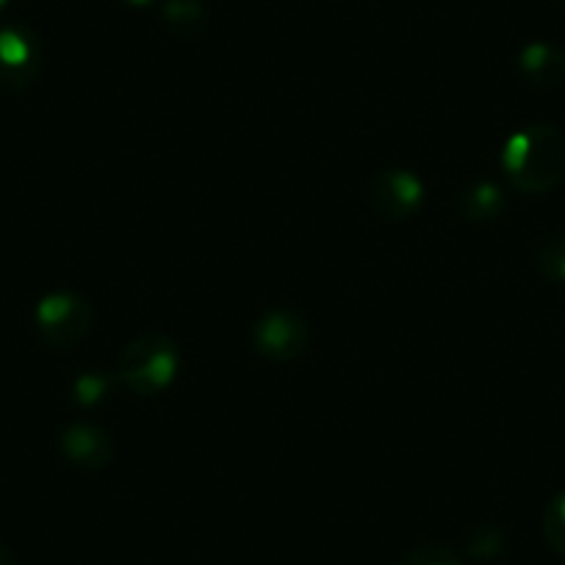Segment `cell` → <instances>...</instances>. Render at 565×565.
<instances>
[{"label": "cell", "mask_w": 565, "mask_h": 565, "mask_svg": "<svg viewBox=\"0 0 565 565\" xmlns=\"http://www.w3.org/2000/svg\"><path fill=\"white\" fill-rule=\"evenodd\" d=\"M502 170L519 192H552L565 178V134L548 122H532L515 130L504 141Z\"/></svg>", "instance_id": "obj_1"}, {"label": "cell", "mask_w": 565, "mask_h": 565, "mask_svg": "<svg viewBox=\"0 0 565 565\" xmlns=\"http://www.w3.org/2000/svg\"><path fill=\"white\" fill-rule=\"evenodd\" d=\"M181 369V352L167 333L148 330L122 347L117 358L119 383L136 396H156L170 388Z\"/></svg>", "instance_id": "obj_2"}, {"label": "cell", "mask_w": 565, "mask_h": 565, "mask_svg": "<svg viewBox=\"0 0 565 565\" xmlns=\"http://www.w3.org/2000/svg\"><path fill=\"white\" fill-rule=\"evenodd\" d=\"M34 322L45 344L56 350H73L92 333L95 311L86 297L73 291H53L36 302Z\"/></svg>", "instance_id": "obj_3"}, {"label": "cell", "mask_w": 565, "mask_h": 565, "mask_svg": "<svg viewBox=\"0 0 565 565\" xmlns=\"http://www.w3.org/2000/svg\"><path fill=\"white\" fill-rule=\"evenodd\" d=\"M249 339L260 358L271 363H289L306 352L308 322L291 308H271L255 319Z\"/></svg>", "instance_id": "obj_4"}, {"label": "cell", "mask_w": 565, "mask_h": 565, "mask_svg": "<svg viewBox=\"0 0 565 565\" xmlns=\"http://www.w3.org/2000/svg\"><path fill=\"white\" fill-rule=\"evenodd\" d=\"M369 203L385 220L405 222L418 214L424 203V183L416 172L411 170H383L372 178L369 186Z\"/></svg>", "instance_id": "obj_5"}, {"label": "cell", "mask_w": 565, "mask_h": 565, "mask_svg": "<svg viewBox=\"0 0 565 565\" xmlns=\"http://www.w3.org/2000/svg\"><path fill=\"white\" fill-rule=\"evenodd\" d=\"M40 75V40L25 25L0 31V84L23 89Z\"/></svg>", "instance_id": "obj_6"}, {"label": "cell", "mask_w": 565, "mask_h": 565, "mask_svg": "<svg viewBox=\"0 0 565 565\" xmlns=\"http://www.w3.org/2000/svg\"><path fill=\"white\" fill-rule=\"evenodd\" d=\"M58 449L70 466L84 471H100L114 460L111 433L89 422L67 424L58 436Z\"/></svg>", "instance_id": "obj_7"}, {"label": "cell", "mask_w": 565, "mask_h": 565, "mask_svg": "<svg viewBox=\"0 0 565 565\" xmlns=\"http://www.w3.org/2000/svg\"><path fill=\"white\" fill-rule=\"evenodd\" d=\"M519 70L537 89H552L565 81V51L552 42H530L519 53Z\"/></svg>", "instance_id": "obj_8"}, {"label": "cell", "mask_w": 565, "mask_h": 565, "mask_svg": "<svg viewBox=\"0 0 565 565\" xmlns=\"http://www.w3.org/2000/svg\"><path fill=\"white\" fill-rule=\"evenodd\" d=\"M161 23L178 40H200L209 29V9L203 7V0H167Z\"/></svg>", "instance_id": "obj_9"}, {"label": "cell", "mask_w": 565, "mask_h": 565, "mask_svg": "<svg viewBox=\"0 0 565 565\" xmlns=\"http://www.w3.org/2000/svg\"><path fill=\"white\" fill-rule=\"evenodd\" d=\"M504 205H508V200H504L502 189L491 181H480L471 189H466L458 209L466 222H471V225H482V222H493L497 216H502Z\"/></svg>", "instance_id": "obj_10"}, {"label": "cell", "mask_w": 565, "mask_h": 565, "mask_svg": "<svg viewBox=\"0 0 565 565\" xmlns=\"http://www.w3.org/2000/svg\"><path fill=\"white\" fill-rule=\"evenodd\" d=\"M508 546V535H504L502 526L497 524H477L475 530L466 532L463 541V554L477 563H488V559L499 557Z\"/></svg>", "instance_id": "obj_11"}, {"label": "cell", "mask_w": 565, "mask_h": 565, "mask_svg": "<svg viewBox=\"0 0 565 565\" xmlns=\"http://www.w3.org/2000/svg\"><path fill=\"white\" fill-rule=\"evenodd\" d=\"M535 264L543 280L565 286V231L554 233V236H548L541 244V249L535 255Z\"/></svg>", "instance_id": "obj_12"}, {"label": "cell", "mask_w": 565, "mask_h": 565, "mask_svg": "<svg viewBox=\"0 0 565 565\" xmlns=\"http://www.w3.org/2000/svg\"><path fill=\"white\" fill-rule=\"evenodd\" d=\"M541 530L548 548L557 552L559 557H565V493H559V497H554L552 502L546 504L541 519Z\"/></svg>", "instance_id": "obj_13"}, {"label": "cell", "mask_w": 565, "mask_h": 565, "mask_svg": "<svg viewBox=\"0 0 565 565\" xmlns=\"http://www.w3.org/2000/svg\"><path fill=\"white\" fill-rule=\"evenodd\" d=\"M114 391V380L103 372H86L75 380L73 385V399L78 405L92 407V405H100L103 399H108V394Z\"/></svg>", "instance_id": "obj_14"}, {"label": "cell", "mask_w": 565, "mask_h": 565, "mask_svg": "<svg viewBox=\"0 0 565 565\" xmlns=\"http://www.w3.org/2000/svg\"><path fill=\"white\" fill-rule=\"evenodd\" d=\"M402 565H463L460 554L455 548L441 546V543H427V546H416L413 552L405 554Z\"/></svg>", "instance_id": "obj_15"}, {"label": "cell", "mask_w": 565, "mask_h": 565, "mask_svg": "<svg viewBox=\"0 0 565 565\" xmlns=\"http://www.w3.org/2000/svg\"><path fill=\"white\" fill-rule=\"evenodd\" d=\"M0 565H18L14 552L9 546H3V543H0Z\"/></svg>", "instance_id": "obj_16"}, {"label": "cell", "mask_w": 565, "mask_h": 565, "mask_svg": "<svg viewBox=\"0 0 565 565\" xmlns=\"http://www.w3.org/2000/svg\"><path fill=\"white\" fill-rule=\"evenodd\" d=\"M122 3H128V7H148L153 0H122Z\"/></svg>", "instance_id": "obj_17"}, {"label": "cell", "mask_w": 565, "mask_h": 565, "mask_svg": "<svg viewBox=\"0 0 565 565\" xmlns=\"http://www.w3.org/2000/svg\"><path fill=\"white\" fill-rule=\"evenodd\" d=\"M0 7H7V0H0Z\"/></svg>", "instance_id": "obj_18"}]
</instances>
